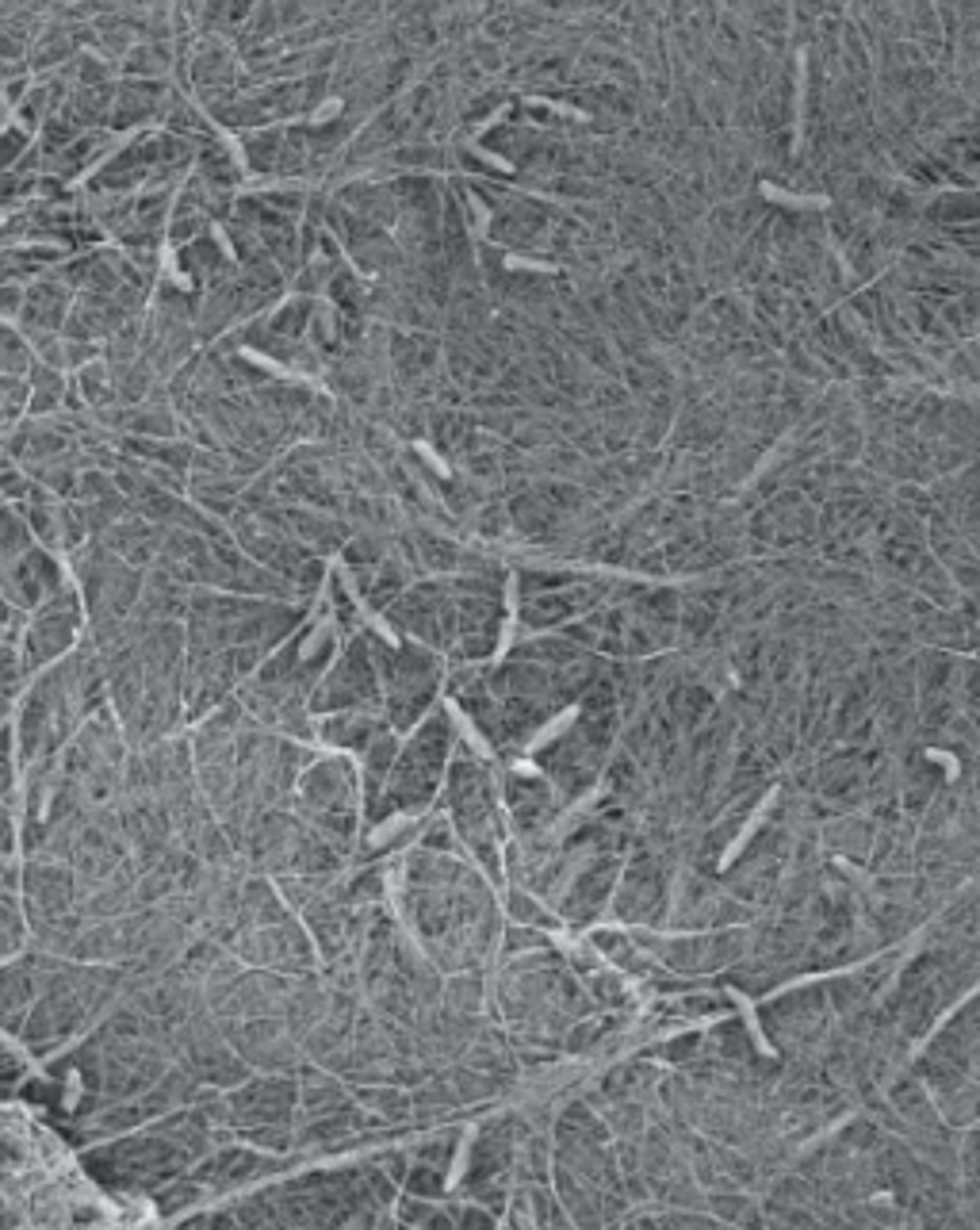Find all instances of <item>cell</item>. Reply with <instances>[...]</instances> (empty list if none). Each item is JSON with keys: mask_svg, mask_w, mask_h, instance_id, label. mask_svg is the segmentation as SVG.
Segmentation results:
<instances>
[{"mask_svg": "<svg viewBox=\"0 0 980 1230\" xmlns=\"http://www.w3.org/2000/svg\"><path fill=\"white\" fill-rule=\"evenodd\" d=\"M445 809L452 828L467 847L479 855L482 871L499 878V809H494V786L490 771L464 752L445 774Z\"/></svg>", "mask_w": 980, "mask_h": 1230, "instance_id": "cell-1", "label": "cell"}, {"mask_svg": "<svg viewBox=\"0 0 980 1230\" xmlns=\"http://www.w3.org/2000/svg\"><path fill=\"white\" fill-rule=\"evenodd\" d=\"M372 640V656L384 683V710L391 728H414V721L433 706L441 686V660L418 644H384Z\"/></svg>", "mask_w": 980, "mask_h": 1230, "instance_id": "cell-2", "label": "cell"}, {"mask_svg": "<svg viewBox=\"0 0 980 1230\" xmlns=\"http://www.w3.org/2000/svg\"><path fill=\"white\" fill-rule=\"evenodd\" d=\"M448 747H452V721H448V713L437 710L414 732L411 744L399 747V759H395V771L387 779L384 794L387 805L402 809V813H421L441 786Z\"/></svg>", "mask_w": 980, "mask_h": 1230, "instance_id": "cell-3", "label": "cell"}, {"mask_svg": "<svg viewBox=\"0 0 980 1230\" xmlns=\"http://www.w3.org/2000/svg\"><path fill=\"white\" fill-rule=\"evenodd\" d=\"M311 713H338V710H380L384 706V683L380 667L372 656V640L357 637L341 652L333 671L311 691Z\"/></svg>", "mask_w": 980, "mask_h": 1230, "instance_id": "cell-4", "label": "cell"}, {"mask_svg": "<svg viewBox=\"0 0 980 1230\" xmlns=\"http://www.w3.org/2000/svg\"><path fill=\"white\" fill-rule=\"evenodd\" d=\"M77 625H80V598H77V591H70V587L54 591L50 598L39 606L35 621L27 625V637H24V664H27V671H39V667L54 664V660L62 656V652H70L73 637H77Z\"/></svg>", "mask_w": 980, "mask_h": 1230, "instance_id": "cell-5", "label": "cell"}, {"mask_svg": "<svg viewBox=\"0 0 980 1230\" xmlns=\"http://www.w3.org/2000/svg\"><path fill=\"white\" fill-rule=\"evenodd\" d=\"M460 610V633H456V656L475 664L499 648L502 633V594H456Z\"/></svg>", "mask_w": 980, "mask_h": 1230, "instance_id": "cell-6", "label": "cell"}, {"mask_svg": "<svg viewBox=\"0 0 980 1230\" xmlns=\"http://www.w3.org/2000/svg\"><path fill=\"white\" fill-rule=\"evenodd\" d=\"M295 1108V1081L265 1078L246 1081L226 1105V1123L234 1127H257V1123H287Z\"/></svg>", "mask_w": 980, "mask_h": 1230, "instance_id": "cell-7", "label": "cell"}, {"mask_svg": "<svg viewBox=\"0 0 980 1230\" xmlns=\"http://www.w3.org/2000/svg\"><path fill=\"white\" fill-rule=\"evenodd\" d=\"M62 572L46 557L43 548H27L24 557L4 572L0 579V594L16 606V610H39L54 591H62Z\"/></svg>", "mask_w": 980, "mask_h": 1230, "instance_id": "cell-8", "label": "cell"}, {"mask_svg": "<svg viewBox=\"0 0 980 1230\" xmlns=\"http://www.w3.org/2000/svg\"><path fill=\"white\" fill-rule=\"evenodd\" d=\"M73 307V287L65 284L62 277H35V284L27 287L24 296V311H19V326H24L27 342H39V338H50V334L65 330V318H70Z\"/></svg>", "mask_w": 980, "mask_h": 1230, "instance_id": "cell-9", "label": "cell"}, {"mask_svg": "<svg viewBox=\"0 0 980 1230\" xmlns=\"http://www.w3.org/2000/svg\"><path fill=\"white\" fill-rule=\"evenodd\" d=\"M357 794V774L345 759H322L299 782V809L307 817L314 813H348V801Z\"/></svg>", "mask_w": 980, "mask_h": 1230, "instance_id": "cell-10", "label": "cell"}, {"mask_svg": "<svg viewBox=\"0 0 980 1230\" xmlns=\"http://www.w3.org/2000/svg\"><path fill=\"white\" fill-rule=\"evenodd\" d=\"M277 1169H284L280 1158H268V1154H257V1150L250 1146H231L223 1150V1154H214V1158L199 1161L192 1176H196L199 1185L214 1188V1192H226V1188H238L246 1185V1181H253V1176L277 1173Z\"/></svg>", "mask_w": 980, "mask_h": 1230, "instance_id": "cell-11", "label": "cell"}, {"mask_svg": "<svg viewBox=\"0 0 980 1230\" xmlns=\"http://www.w3.org/2000/svg\"><path fill=\"white\" fill-rule=\"evenodd\" d=\"M169 100V85L165 81H146V77H127L116 85V104H112V119L107 131H131L150 119H161Z\"/></svg>", "mask_w": 980, "mask_h": 1230, "instance_id": "cell-12", "label": "cell"}, {"mask_svg": "<svg viewBox=\"0 0 980 1230\" xmlns=\"http://www.w3.org/2000/svg\"><path fill=\"white\" fill-rule=\"evenodd\" d=\"M341 207H348L353 216L368 219V223L380 226H395L399 223V204H395V192L387 180H348L333 192Z\"/></svg>", "mask_w": 980, "mask_h": 1230, "instance_id": "cell-13", "label": "cell"}, {"mask_svg": "<svg viewBox=\"0 0 980 1230\" xmlns=\"http://www.w3.org/2000/svg\"><path fill=\"white\" fill-rule=\"evenodd\" d=\"M590 598H594V594L570 583L560 587V591L533 594V598H525V606H521V625H525V629H552V625H563V621H570L575 613L586 610Z\"/></svg>", "mask_w": 980, "mask_h": 1230, "instance_id": "cell-14", "label": "cell"}, {"mask_svg": "<svg viewBox=\"0 0 980 1230\" xmlns=\"http://www.w3.org/2000/svg\"><path fill=\"white\" fill-rule=\"evenodd\" d=\"M384 732V717L380 710H338L326 721H318V737L333 747H345V752H360L372 744L375 737Z\"/></svg>", "mask_w": 980, "mask_h": 1230, "instance_id": "cell-15", "label": "cell"}, {"mask_svg": "<svg viewBox=\"0 0 980 1230\" xmlns=\"http://www.w3.org/2000/svg\"><path fill=\"white\" fill-rule=\"evenodd\" d=\"M107 150H112V131H107V127H96V131H80V135L73 138V143L65 146L62 153H54L43 169L50 173V177H58V180H70V177H77V173H85V169H92V165L104 162Z\"/></svg>", "mask_w": 980, "mask_h": 1230, "instance_id": "cell-16", "label": "cell"}, {"mask_svg": "<svg viewBox=\"0 0 980 1230\" xmlns=\"http://www.w3.org/2000/svg\"><path fill=\"white\" fill-rule=\"evenodd\" d=\"M506 805L509 817L521 832H533L548 813H552V794L548 786H540L536 779H525V774H509L506 779Z\"/></svg>", "mask_w": 980, "mask_h": 1230, "instance_id": "cell-17", "label": "cell"}, {"mask_svg": "<svg viewBox=\"0 0 980 1230\" xmlns=\"http://www.w3.org/2000/svg\"><path fill=\"white\" fill-rule=\"evenodd\" d=\"M27 901H31L35 913H46V920H50L54 913L73 905V878L62 866H43L39 862V866L27 871Z\"/></svg>", "mask_w": 980, "mask_h": 1230, "instance_id": "cell-18", "label": "cell"}, {"mask_svg": "<svg viewBox=\"0 0 980 1230\" xmlns=\"http://www.w3.org/2000/svg\"><path fill=\"white\" fill-rule=\"evenodd\" d=\"M923 219L942 231H957V226H977L980 223V192L977 189H957L935 196L923 207Z\"/></svg>", "mask_w": 980, "mask_h": 1230, "instance_id": "cell-19", "label": "cell"}, {"mask_svg": "<svg viewBox=\"0 0 980 1230\" xmlns=\"http://www.w3.org/2000/svg\"><path fill=\"white\" fill-rule=\"evenodd\" d=\"M284 135H287V127H257V131H246L241 146H246V162H250L253 173L277 177L280 153H284Z\"/></svg>", "mask_w": 980, "mask_h": 1230, "instance_id": "cell-20", "label": "cell"}, {"mask_svg": "<svg viewBox=\"0 0 980 1230\" xmlns=\"http://www.w3.org/2000/svg\"><path fill=\"white\" fill-rule=\"evenodd\" d=\"M77 58V39H73L70 28H62V24H50L46 31H39V39L31 43V70H62L65 62H73Z\"/></svg>", "mask_w": 980, "mask_h": 1230, "instance_id": "cell-21", "label": "cell"}, {"mask_svg": "<svg viewBox=\"0 0 980 1230\" xmlns=\"http://www.w3.org/2000/svg\"><path fill=\"white\" fill-rule=\"evenodd\" d=\"M411 537H414V548H418V560H421V567H426V572H437V575L460 572V557H464V548L456 545V540L441 537V533H433V530H421V525L411 533Z\"/></svg>", "mask_w": 980, "mask_h": 1230, "instance_id": "cell-22", "label": "cell"}, {"mask_svg": "<svg viewBox=\"0 0 980 1230\" xmlns=\"http://www.w3.org/2000/svg\"><path fill=\"white\" fill-rule=\"evenodd\" d=\"M173 65L169 46L161 39H150V43H138L127 50L123 58V73L127 77H146V81H165V73Z\"/></svg>", "mask_w": 980, "mask_h": 1230, "instance_id": "cell-23", "label": "cell"}, {"mask_svg": "<svg viewBox=\"0 0 980 1230\" xmlns=\"http://www.w3.org/2000/svg\"><path fill=\"white\" fill-rule=\"evenodd\" d=\"M196 173H199V177L211 180V184H219V189H234V184H238V180H241L238 162H234L231 150H226V146L219 143V138H211V143L199 146V153H196Z\"/></svg>", "mask_w": 980, "mask_h": 1230, "instance_id": "cell-24", "label": "cell"}, {"mask_svg": "<svg viewBox=\"0 0 980 1230\" xmlns=\"http://www.w3.org/2000/svg\"><path fill=\"white\" fill-rule=\"evenodd\" d=\"M326 296L333 299V307H338L341 315H368V284H360V277L353 269H341L338 277L330 280V287H326Z\"/></svg>", "mask_w": 980, "mask_h": 1230, "instance_id": "cell-25", "label": "cell"}, {"mask_svg": "<svg viewBox=\"0 0 980 1230\" xmlns=\"http://www.w3.org/2000/svg\"><path fill=\"white\" fill-rule=\"evenodd\" d=\"M314 311H318V307H314L311 299H292V303L277 307V311H272V315H268L265 323L272 326V330H277V334H284V338H295V342H303V334L311 330Z\"/></svg>", "mask_w": 980, "mask_h": 1230, "instance_id": "cell-26", "label": "cell"}, {"mask_svg": "<svg viewBox=\"0 0 980 1230\" xmlns=\"http://www.w3.org/2000/svg\"><path fill=\"white\" fill-rule=\"evenodd\" d=\"M341 1105H348V1096H345V1088H341L333 1078H322V1073H314V1078L307 1081V1088H303L307 1115H330V1112H338Z\"/></svg>", "mask_w": 980, "mask_h": 1230, "instance_id": "cell-27", "label": "cell"}, {"mask_svg": "<svg viewBox=\"0 0 980 1230\" xmlns=\"http://www.w3.org/2000/svg\"><path fill=\"white\" fill-rule=\"evenodd\" d=\"M357 1096L368 1100L387 1123H399L414 1112V1096L406 1093V1088H357Z\"/></svg>", "mask_w": 980, "mask_h": 1230, "instance_id": "cell-28", "label": "cell"}, {"mask_svg": "<svg viewBox=\"0 0 980 1230\" xmlns=\"http://www.w3.org/2000/svg\"><path fill=\"white\" fill-rule=\"evenodd\" d=\"M445 1008L456 1016H475L482 1005V981L475 978V974H460V978H452L445 986Z\"/></svg>", "mask_w": 980, "mask_h": 1230, "instance_id": "cell-29", "label": "cell"}, {"mask_svg": "<svg viewBox=\"0 0 980 1230\" xmlns=\"http://www.w3.org/2000/svg\"><path fill=\"white\" fill-rule=\"evenodd\" d=\"M207 1196V1185H199L196 1176H188V1181H180V1176H173L169 1188H161V1192H153V1203H158L161 1215H177L180 1207H188V1203H199Z\"/></svg>", "mask_w": 980, "mask_h": 1230, "instance_id": "cell-30", "label": "cell"}, {"mask_svg": "<svg viewBox=\"0 0 980 1230\" xmlns=\"http://www.w3.org/2000/svg\"><path fill=\"white\" fill-rule=\"evenodd\" d=\"M31 403V380L12 376L4 372L0 376V423H16V414Z\"/></svg>", "mask_w": 980, "mask_h": 1230, "instance_id": "cell-31", "label": "cell"}, {"mask_svg": "<svg viewBox=\"0 0 980 1230\" xmlns=\"http://www.w3.org/2000/svg\"><path fill=\"white\" fill-rule=\"evenodd\" d=\"M452 1088L460 1093V1100H487V1096H494V1081H490L487 1069H475V1066H460L452 1069Z\"/></svg>", "mask_w": 980, "mask_h": 1230, "instance_id": "cell-32", "label": "cell"}, {"mask_svg": "<svg viewBox=\"0 0 980 1230\" xmlns=\"http://www.w3.org/2000/svg\"><path fill=\"white\" fill-rule=\"evenodd\" d=\"M509 525H514V521H509V506H502V503H482L479 510H475V518H472V530L479 533L482 540H494V537H506V530Z\"/></svg>", "mask_w": 980, "mask_h": 1230, "instance_id": "cell-33", "label": "cell"}, {"mask_svg": "<svg viewBox=\"0 0 980 1230\" xmlns=\"http://www.w3.org/2000/svg\"><path fill=\"white\" fill-rule=\"evenodd\" d=\"M406 1188H411L414 1196L437 1200V1196H445V1169L426 1166V1161H414L411 1173H406Z\"/></svg>", "mask_w": 980, "mask_h": 1230, "instance_id": "cell-34", "label": "cell"}, {"mask_svg": "<svg viewBox=\"0 0 980 1230\" xmlns=\"http://www.w3.org/2000/svg\"><path fill=\"white\" fill-rule=\"evenodd\" d=\"M27 150H31L27 127H4V131H0V173L16 169V162Z\"/></svg>", "mask_w": 980, "mask_h": 1230, "instance_id": "cell-35", "label": "cell"}, {"mask_svg": "<svg viewBox=\"0 0 980 1230\" xmlns=\"http://www.w3.org/2000/svg\"><path fill=\"white\" fill-rule=\"evenodd\" d=\"M456 1139H460V1135L448 1131V1135H441V1139H433V1142H421V1146L411 1150L414 1161H426V1166L445 1169L448 1161H452V1154H456Z\"/></svg>", "mask_w": 980, "mask_h": 1230, "instance_id": "cell-36", "label": "cell"}, {"mask_svg": "<svg viewBox=\"0 0 980 1230\" xmlns=\"http://www.w3.org/2000/svg\"><path fill=\"white\" fill-rule=\"evenodd\" d=\"M261 199H265V204H272L277 207V211H284V216H303L307 211V192L303 189H268V192H261Z\"/></svg>", "mask_w": 980, "mask_h": 1230, "instance_id": "cell-37", "label": "cell"}, {"mask_svg": "<svg viewBox=\"0 0 980 1230\" xmlns=\"http://www.w3.org/2000/svg\"><path fill=\"white\" fill-rule=\"evenodd\" d=\"M116 487H112V479H107V472H85V476H77V503H96V499H104V494H112Z\"/></svg>", "mask_w": 980, "mask_h": 1230, "instance_id": "cell-38", "label": "cell"}, {"mask_svg": "<svg viewBox=\"0 0 980 1230\" xmlns=\"http://www.w3.org/2000/svg\"><path fill=\"white\" fill-rule=\"evenodd\" d=\"M24 671H27V664L16 656V648L0 644V686H4V691H16L19 675H24Z\"/></svg>", "mask_w": 980, "mask_h": 1230, "instance_id": "cell-39", "label": "cell"}, {"mask_svg": "<svg viewBox=\"0 0 980 1230\" xmlns=\"http://www.w3.org/2000/svg\"><path fill=\"white\" fill-rule=\"evenodd\" d=\"M509 916H514L517 924H521V920H533V924L552 928V920H548V916H544V913H540V908H536V905H529V901H525V893H521V889H514V893H509Z\"/></svg>", "mask_w": 980, "mask_h": 1230, "instance_id": "cell-40", "label": "cell"}, {"mask_svg": "<svg viewBox=\"0 0 980 1230\" xmlns=\"http://www.w3.org/2000/svg\"><path fill=\"white\" fill-rule=\"evenodd\" d=\"M452 820H437V825H429L426 828V835H421V847H426V851H452Z\"/></svg>", "mask_w": 980, "mask_h": 1230, "instance_id": "cell-41", "label": "cell"}, {"mask_svg": "<svg viewBox=\"0 0 980 1230\" xmlns=\"http://www.w3.org/2000/svg\"><path fill=\"white\" fill-rule=\"evenodd\" d=\"M24 296H27V287H19L16 280H12V284H0V318H19Z\"/></svg>", "mask_w": 980, "mask_h": 1230, "instance_id": "cell-42", "label": "cell"}, {"mask_svg": "<svg viewBox=\"0 0 980 1230\" xmlns=\"http://www.w3.org/2000/svg\"><path fill=\"white\" fill-rule=\"evenodd\" d=\"M12 790V728H0V798Z\"/></svg>", "mask_w": 980, "mask_h": 1230, "instance_id": "cell-43", "label": "cell"}, {"mask_svg": "<svg viewBox=\"0 0 980 1230\" xmlns=\"http://www.w3.org/2000/svg\"><path fill=\"white\" fill-rule=\"evenodd\" d=\"M0 491L4 494H16V499H24V494H31V484H27L19 472H0Z\"/></svg>", "mask_w": 980, "mask_h": 1230, "instance_id": "cell-44", "label": "cell"}, {"mask_svg": "<svg viewBox=\"0 0 980 1230\" xmlns=\"http://www.w3.org/2000/svg\"><path fill=\"white\" fill-rule=\"evenodd\" d=\"M12 844H16V840H12V820H9V813L0 809V855H9Z\"/></svg>", "mask_w": 980, "mask_h": 1230, "instance_id": "cell-45", "label": "cell"}]
</instances>
